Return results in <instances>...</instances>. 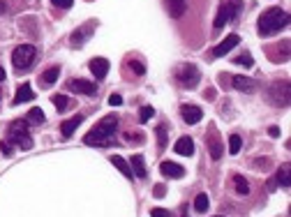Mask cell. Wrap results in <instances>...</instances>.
Listing matches in <instances>:
<instances>
[{
    "mask_svg": "<svg viewBox=\"0 0 291 217\" xmlns=\"http://www.w3.org/2000/svg\"><path fill=\"white\" fill-rule=\"evenodd\" d=\"M153 116H155V108H153V106H143L141 114H139V120H141V123H148Z\"/></svg>",
    "mask_w": 291,
    "mask_h": 217,
    "instance_id": "obj_31",
    "label": "cell"
},
{
    "mask_svg": "<svg viewBox=\"0 0 291 217\" xmlns=\"http://www.w3.org/2000/svg\"><path fill=\"white\" fill-rule=\"evenodd\" d=\"M5 12H7V3H5V0H0V17H3Z\"/></svg>",
    "mask_w": 291,
    "mask_h": 217,
    "instance_id": "obj_38",
    "label": "cell"
},
{
    "mask_svg": "<svg viewBox=\"0 0 291 217\" xmlns=\"http://www.w3.org/2000/svg\"><path fill=\"white\" fill-rule=\"evenodd\" d=\"M58 76H61V67H49V70L42 74V83L44 86H53L58 81Z\"/></svg>",
    "mask_w": 291,
    "mask_h": 217,
    "instance_id": "obj_21",
    "label": "cell"
},
{
    "mask_svg": "<svg viewBox=\"0 0 291 217\" xmlns=\"http://www.w3.org/2000/svg\"><path fill=\"white\" fill-rule=\"evenodd\" d=\"M234 88L243 92H254L259 88V83L254 79H250V76H234Z\"/></svg>",
    "mask_w": 291,
    "mask_h": 217,
    "instance_id": "obj_15",
    "label": "cell"
},
{
    "mask_svg": "<svg viewBox=\"0 0 291 217\" xmlns=\"http://www.w3.org/2000/svg\"><path fill=\"white\" fill-rule=\"evenodd\" d=\"M241 146H243V139L238 134H231L229 136V152L231 155H238L241 152Z\"/></svg>",
    "mask_w": 291,
    "mask_h": 217,
    "instance_id": "obj_26",
    "label": "cell"
},
{
    "mask_svg": "<svg viewBox=\"0 0 291 217\" xmlns=\"http://www.w3.org/2000/svg\"><path fill=\"white\" fill-rule=\"evenodd\" d=\"M33 97H35V92H33V88H30V83H23V86H19L17 95H14V104L30 102Z\"/></svg>",
    "mask_w": 291,
    "mask_h": 217,
    "instance_id": "obj_18",
    "label": "cell"
},
{
    "mask_svg": "<svg viewBox=\"0 0 291 217\" xmlns=\"http://www.w3.org/2000/svg\"><path fill=\"white\" fill-rule=\"evenodd\" d=\"M127 67H130V70H132L137 76L146 74V67H143V63H139V60H130V63H127Z\"/></svg>",
    "mask_w": 291,
    "mask_h": 217,
    "instance_id": "obj_29",
    "label": "cell"
},
{
    "mask_svg": "<svg viewBox=\"0 0 291 217\" xmlns=\"http://www.w3.org/2000/svg\"><path fill=\"white\" fill-rule=\"evenodd\" d=\"M0 150H3V155H5V157H10V155H12V143L10 141H3V143H0Z\"/></svg>",
    "mask_w": 291,
    "mask_h": 217,
    "instance_id": "obj_35",
    "label": "cell"
},
{
    "mask_svg": "<svg viewBox=\"0 0 291 217\" xmlns=\"http://www.w3.org/2000/svg\"><path fill=\"white\" fill-rule=\"evenodd\" d=\"M181 116H183V120H185L187 125H197L199 120L203 118V111L199 106H194V104H183Z\"/></svg>",
    "mask_w": 291,
    "mask_h": 217,
    "instance_id": "obj_8",
    "label": "cell"
},
{
    "mask_svg": "<svg viewBox=\"0 0 291 217\" xmlns=\"http://www.w3.org/2000/svg\"><path fill=\"white\" fill-rule=\"evenodd\" d=\"M159 171H162V176H166V178H183V176H185V169H183L181 164L171 162V159H164V162L159 164Z\"/></svg>",
    "mask_w": 291,
    "mask_h": 217,
    "instance_id": "obj_11",
    "label": "cell"
},
{
    "mask_svg": "<svg viewBox=\"0 0 291 217\" xmlns=\"http://www.w3.org/2000/svg\"><path fill=\"white\" fill-rule=\"evenodd\" d=\"M53 104L58 111H65V108L70 106V99H67L65 95H53Z\"/></svg>",
    "mask_w": 291,
    "mask_h": 217,
    "instance_id": "obj_30",
    "label": "cell"
},
{
    "mask_svg": "<svg viewBox=\"0 0 291 217\" xmlns=\"http://www.w3.org/2000/svg\"><path fill=\"white\" fill-rule=\"evenodd\" d=\"M70 88L74 92H81V95H88V97H95L97 95V86L90 81H83V79H74V81H70Z\"/></svg>",
    "mask_w": 291,
    "mask_h": 217,
    "instance_id": "obj_12",
    "label": "cell"
},
{
    "mask_svg": "<svg viewBox=\"0 0 291 217\" xmlns=\"http://www.w3.org/2000/svg\"><path fill=\"white\" fill-rule=\"evenodd\" d=\"M268 134L275 139V136H280V130H277V127H270V130H268Z\"/></svg>",
    "mask_w": 291,
    "mask_h": 217,
    "instance_id": "obj_39",
    "label": "cell"
},
{
    "mask_svg": "<svg viewBox=\"0 0 291 217\" xmlns=\"http://www.w3.org/2000/svg\"><path fill=\"white\" fill-rule=\"evenodd\" d=\"M241 10H243V0H222L220 12L215 17V28H224L226 23H231L241 14Z\"/></svg>",
    "mask_w": 291,
    "mask_h": 217,
    "instance_id": "obj_3",
    "label": "cell"
},
{
    "mask_svg": "<svg viewBox=\"0 0 291 217\" xmlns=\"http://www.w3.org/2000/svg\"><path fill=\"white\" fill-rule=\"evenodd\" d=\"M150 217H173V212L166 210V208H153V210H150Z\"/></svg>",
    "mask_w": 291,
    "mask_h": 217,
    "instance_id": "obj_33",
    "label": "cell"
},
{
    "mask_svg": "<svg viewBox=\"0 0 291 217\" xmlns=\"http://www.w3.org/2000/svg\"><path fill=\"white\" fill-rule=\"evenodd\" d=\"M111 164H113L118 171H121L125 178H134V174H132V169H130V164L125 162V159L121 157V155H115V157H111Z\"/></svg>",
    "mask_w": 291,
    "mask_h": 217,
    "instance_id": "obj_19",
    "label": "cell"
},
{
    "mask_svg": "<svg viewBox=\"0 0 291 217\" xmlns=\"http://www.w3.org/2000/svg\"><path fill=\"white\" fill-rule=\"evenodd\" d=\"M210 155H213V159H220L222 157V152H224V148H222L220 139L215 136V132H210Z\"/></svg>",
    "mask_w": 291,
    "mask_h": 217,
    "instance_id": "obj_20",
    "label": "cell"
},
{
    "mask_svg": "<svg viewBox=\"0 0 291 217\" xmlns=\"http://www.w3.org/2000/svg\"><path fill=\"white\" fill-rule=\"evenodd\" d=\"M234 187H236V192L241 196H247L250 194V185H247V180L243 178V176H234Z\"/></svg>",
    "mask_w": 291,
    "mask_h": 217,
    "instance_id": "obj_22",
    "label": "cell"
},
{
    "mask_svg": "<svg viewBox=\"0 0 291 217\" xmlns=\"http://www.w3.org/2000/svg\"><path fill=\"white\" fill-rule=\"evenodd\" d=\"M115 132H118V116L109 114L99 120L88 134L83 136V143H86V146H93V148H106L113 143Z\"/></svg>",
    "mask_w": 291,
    "mask_h": 217,
    "instance_id": "obj_1",
    "label": "cell"
},
{
    "mask_svg": "<svg viewBox=\"0 0 291 217\" xmlns=\"http://www.w3.org/2000/svg\"><path fill=\"white\" fill-rule=\"evenodd\" d=\"M95 30V21H90V23H86L83 28H79V30H74V35H72V46H83V44L90 39V33Z\"/></svg>",
    "mask_w": 291,
    "mask_h": 217,
    "instance_id": "obj_10",
    "label": "cell"
},
{
    "mask_svg": "<svg viewBox=\"0 0 291 217\" xmlns=\"http://www.w3.org/2000/svg\"><path fill=\"white\" fill-rule=\"evenodd\" d=\"M268 99L275 106H286V104H289V81L273 83L268 90Z\"/></svg>",
    "mask_w": 291,
    "mask_h": 217,
    "instance_id": "obj_7",
    "label": "cell"
},
{
    "mask_svg": "<svg viewBox=\"0 0 291 217\" xmlns=\"http://www.w3.org/2000/svg\"><path fill=\"white\" fill-rule=\"evenodd\" d=\"M7 141L19 146V148H23V150H30V148H33V136L28 132V123L17 120V123L10 127V139H7Z\"/></svg>",
    "mask_w": 291,
    "mask_h": 217,
    "instance_id": "obj_4",
    "label": "cell"
},
{
    "mask_svg": "<svg viewBox=\"0 0 291 217\" xmlns=\"http://www.w3.org/2000/svg\"><path fill=\"white\" fill-rule=\"evenodd\" d=\"M81 123H83V116H74V118L65 120V123L61 125V134L65 136V139H70V136L74 134V132H77V127L81 125Z\"/></svg>",
    "mask_w": 291,
    "mask_h": 217,
    "instance_id": "obj_16",
    "label": "cell"
},
{
    "mask_svg": "<svg viewBox=\"0 0 291 217\" xmlns=\"http://www.w3.org/2000/svg\"><path fill=\"white\" fill-rule=\"evenodd\" d=\"M173 150H176L178 155H183V157H190V155H194V141L190 136H181L176 141V146H173Z\"/></svg>",
    "mask_w": 291,
    "mask_h": 217,
    "instance_id": "obj_14",
    "label": "cell"
},
{
    "mask_svg": "<svg viewBox=\"0 0 291 217\" xmlns=\"http://www.w3.org/2000/svg\"><path fill=\"white\" fill-rule=\"evenodd\" d=\"M28 120H33V123H44L46 116L42 108H30V114H28Z\"/></svg>",
    "mask_w": 291,
    "mask_h": 217,
    "instance_id": "obj_27",
    "label": "cell"
},
{
    "mask_svg": "<svg viewBox=\"0 0 291 217\" xmlns=\"http://www.w3.org/2000/svg\"><path fill=\"white\" fill-rule=\"evenodd\" d=\"M210 206V199L208 194H197V199H194V210L197 212H206Z\"/></svg>",
    "mask_w": 291,
    "mask_h": 217,
    "instance_id": "obj_23",
    "label": "cell"
},
{
    "mask_svg": "<svg viewBox=\"0 0 291 217\" xmlns=\"http://www.w3.org/2000/svg\"><path fill=\"white\" fill-rule=\"evenodd\" d=\"M35 56H37V49H35L33 44H21L12 53V65L17 67V70H26V67L33 65Z\"/></svg>",
    "mask_w": 291,
    "mask_h": 217,
    "instance_id": "obj_5",
    "label": "cell"
},
{
    "mask_svg": "<svg viewBox=\"0 0 291 217\" xmlns=\"http://www.w3.org/2000/svg\"><path fill=\"white\" fill-rule=\"evenodd\" d=\"M164 192H166L164 185H157V187H155V196H164Z\"/></svg>",
    "mask_w": 291,
    "mask_h": 217,
    "instance_id": "obj_37",
    "label": "cell"
},
{
    "mask_svg": "<svg viewBox=\"0 0 291 217\" xmlns=\"http://www.w3.org/2000/svg\"><path fill=\"white\" fill-rule=\"evenodd\" d=\"M215 217H224V215H215Z\"/></svg>",
    "mask_w": 291,
    "mask_h": 217,
    "instance_id": "obj_41",
    "label": "cell"
},
{
    "mask_svg": "<svg viewBox=\"0 0 291 217\" xmlns=\"http://www.w3.org/2000/svg\"><path fill=\"white\" fill-rule=\"evenodd\" d=\"M55 7H61V10H70L72 5H74V0H51Z\"/></svg>",
    "mask_w": 291,
    "mask_h": 217,
    "instance_id": "obj_34",
    "label": "cell"
},
{
    "mask_svg": "<svg viewBox=\"0 0 291 217\" xmlns=\"http://www.w3.org/2000/svg\"><path fill=\"white\" fill-rule=\"evenodd\" d=\"M130 169H132V174L137 176V178H146V164H143V155H132V159H130Z\"/></svg>",
    "mask_w": 291,
    "mask_h": 217,
    "instance_id": "obj_17",
    "label": "cell"
},
{
    "mask_svg": "<svg viewBox=\"0 0 291 217\" xmlns=\"http://www.w3.org/2000/svg\"><path fill=\"white\" fill-rule=\"evenodd\" d=\"M238 44H241V37H238V35H226L224 42H220L213 49V56H215V58H222V56H226L231 49H236Z\"/></svg>",
    "mask_w": 291,
    "mask_h": 217,
    "instance_id": "obj_9",
    "label": "cell"
},
{
    "mask_svg": "<svg viewBox=\"0 0 291 217\" xmlns=\"http://www.w3.org/2000/svg\"><path fill=\"white\" fill-rule=\"evenodd\" d=\"M109 104H111V106H121V104H123V97H121V95H111V97H109Z\"/></svg>",
    "mask_w": 291,
    "mask_h": 217,
    "instance_id": "obj_36",
    "label": "cell"
},
{
    "mask_svg": "<svg viewBox=\"0 0 291 217\" xmlns=\"http://www.w3.org/2000/svg\"><path fill=\"white\" fill-rule=\"evenodd\" d=\"M0 81H5V70L0 67Z\"/></svg>",
    "mask_w": 291,
    "mask_h": 217,
    "instance_id": "obj_40",
    "label": "cell"
},
{
    "mask_svg": "<svg viewBox=\"0 0 291 217\" xmlns=\"http://www.w3.org/2000/svg\"><path fill=\"white\" fill-rule=\"evenodd\" d=\"M234 63H236V65H245V67H252L254 65V60H252V56H238L236 60H234Z\"/></svg>",
    "mask_w": 291,
    "mask_h": 217,
    "instance_id": "obj_32",
    "label": "cell"
},
{
    "mask_svg": "<svg viewBox=\"0 0 291 217\" xmlns=\"http://www.w3.org/2000/svg\"><path fill=\"white\" fill-rule=\"evenodd\" d=\"M109 60L106 58H93L90 60V72H93V76L97 79V81H102L106 76V72H109Z\"/></svg>",
    "mask_w": 291,
    "mask_h": 217,
    "instance_id": "obj_13",
    "label": "cell"
},
{
    "mask_svg": "<svg viewBox=\"0 0 291 217\" xmlns=\"http://www.w3.org/2000/svg\"><path fill=\"white\" fill-rule=\"evenodd\" d=\"M169 7H171V17H183L185 12V0H169Z\"/></svg>",
    "mask_w": 291,
    "mask_h": 217,
    "instance_id": "obj_25",
    "label": "cell"
},
{
    "mask_svg": "<svg viewBox=\"0 0 291 217\" xmlns=\"http://www.w3.org/2000/svg\"><path fill=\"white\" fill-rule=\"evenodd\" d=\"M157 146H159V150H164L166 148V125L157 127Z\"/></svg>",
    "mask_w": 291,
    "mask_h": 217,
    "instance_id": "obj_28",
    "label": "cell"
},
{
    "mask_svg": "<svg viewBox=\"0 0 291 217\" xmlns=\"http://www.w3.org/2000/svg\"><path fill=\"white\" fill-rule=\"evenodd\" d=\"M257 26H259V33L261 35H273L289 26V14H286L282 7H270V10H266L264 14L259 17Z\"/></svg>",
    "mask_w": 291,
    "mask_h": 217,
    "instance_id": "obj_2",
    "label": "cell"
},
{
    "mask_svg": "<svg viewBox=\"0 0 291 217\" xmlns=\"http://www.w3.org/2000/svg\"><path fill=\"white\" fill-rule=\"evenodd\" d=\"M289 164H284V167L277 171V183H280V187H284V190H289Z\"/></svg>",
    "mask_w": 291,
    "mask_h": 217,
    "instance_id": "obj_24",
    "label": "cell"
},
{
    "mask_svg": "<svg viewBox=\"0 0 291 217\" xmlns=\"http://www.w3.org/2000/svg\"><path fill=\"white\" fill-rule=\"evenodd\" d=\"M199 79H201V74H199L197 65H185L176 72V81L181 83L183 88H194L199 83Z\"/></svg>",
    "mask_w": 291,
    "mask_h": 217,
    "instance_id": "obj_6",
    "label": "cell"
}]
</instances>
